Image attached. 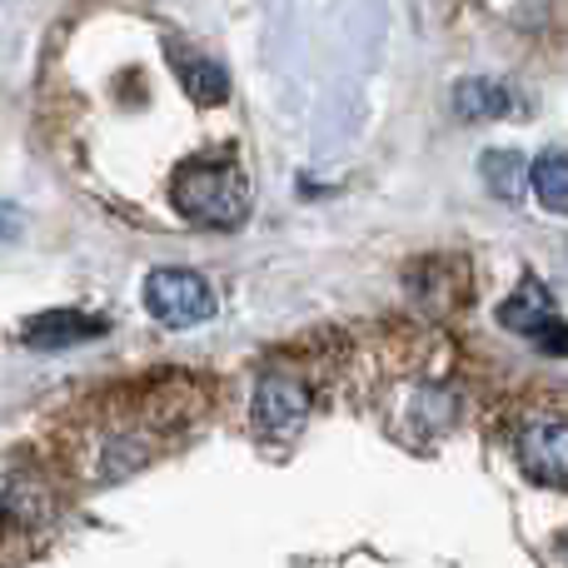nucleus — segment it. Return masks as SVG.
<instances>
[{
    "label": "nucleus",
    "mask_w": 568,
    "mask_h": 568,
    "mask_svg": "<svg viewBox=\"0 0 568 568\" xmlns=\"http://www.w3.org/2000/svg\"><path fill=\"white\" fill-rule=\"evenodd\" d=\"M170 200L190 225L205 230H235L250 215V185L235 160H190V165H180Z\"/></svg>",
    "instance_id": "obj_1"
},
{
    "label": "nucleus",
    "mask_w": 568,
    "mask_h": 568,
    "mask_svg": "<svg viewBox=\"0 0 568 568\" xmlns=\"http://www.w3.org/2000/svg\"><path fill=\"white\" fill-rule=\"evenodd\" d=\"M145 310L165 329H195V324H205L215 314V294L195 270H150Z\"/></svg>",
    "instance_id": "obj_2"
},
{
    "label": "nucleus",
    "mask_w": 568,
    "mask_h": 568,
    "mask_svg": "<svg viewBox=\"0 0 568 568\" xmlns=\"http://www.w3.org/2000/svg\"><path fill=\"white\" fill-rule=\"evenodd\" d=\"M519 464L534 484H549V489H568V419H529L519 429Z\"/></svg>",
    "instance_id": "obj_3"
},
{
    "label": "nucleus",
    "mask_w": 568,
    "mask_h": 568,
    "mask_svg": "<svg viewBox=\"0 0 568 568\" xmlns=\"http://www.w3.org/2000/svg\"><path fill=\"white\" fill-rule=\"evenodd\" d=\"M310 414V389L290 374H265L255 384V404H250V419L265 434H294Z\"/></svg>",
    "instance_id": "obj_4"
},
{
    "label": "nucleus",
    "mask_w": 568,
    "mask_h": 568,
    "mask_svg": "<svg viewBox=\"0 0 568 568\" xmlns=\"http://www.w3.org/2000/svg\"><path fill=\"white\" fill-rule=\"evenodd\" d=\"M105 329H110V320H100V314H85V310H45V314H36V320H26L20 339H26L30 349L50 354V349H75V344H90V339H100Z\"/></svg>",
    "instance_id": "obj_5"
},
{
    "label": "nucleus",
    "mask_w": 568,
    "mask_h": 568,
    "mask_svg": "<svg viewBox=\"0 0 568 568\" xmlns=\"http://www.w3.org/2000/svg\"><path fill=\"white\" fill-rule=\"evenodd\" d=\"M454 115L459 120H504V115H529L524 110V95L514 85H504V80H484V75H469L454 85Z\"/></svg>",
    "instance_id": "obj_6"
},
{
    "label": "nucleus",
    "mask_w": 568,
    "mask_h": 568,
    "mask_svg": "<svg viewBox=\"0 0 568 568\" xmlns=\"http://www.w3.org/2000/svg\"><path fill=\"white\" fill-rule=\"evenodd\" d=\"M170 55H175V75H180V85H185V95L195 100V105H225L230 100V75H225V65H215V60H205V55H190V50H180V45H170Z\"/></svg>",
    "instance_id": "obj_7"
},
{
    "label": "nucleus",
    "mask_w": 568,
    "mask_h": 568,
    "mask_svg": "<svg viewBox=\"0 0 568 568\" xmlns=\"http://www.w3.org/2000/svg\"><path fill=\"white\" fill-rule=\"evenodd\" d=\"M554 314H559V310H554V294L544 290L534 275L499 304V324H504V329H514V334H524V339H529L544 320H554Z\"/></svg>",
    "instance_id": "obj_8"
},
{
    "label": "nucleus",
    "mask_w": 568,
    "mask_h": 568,
    "mask_svg": "<svg viewBox=\"0 0 568 568\" xmlns=\"http://www.w3.org/2000/svg\"><path fill=\"white\" fill-rule=\"evenodd\" d=\"M479 175L494 200L514 205V200L524 195V185H529V160H524L519 150H489V155L479 160Z\"/></svg>",
    "instance_id": "obj_9"
},
{
    "label": "nucleus",
    "mask_w": 568,
    "mask_h": 568,
    "mask_svg": "<svg viewBox=\"0 0 568 568\" xmlns=\"http://www.w3.org/2000/svg\"><path fill=\"white\" fill-rule=\"evenodd\" d=\"M529 190L539 195L544 210L568 215V155H564V150H549V155L534 160V165H529Z\"/></svg>",
    "instance_id": "obj_10"
},
{
    "label": "nucleus",
    "mask_w": 568,
    "mask_h": 568,
    "mask_svg": "<svg viewBox=\"0 0 568 568\" xmlns=\"http://www.w3.org/2000/svg\"><path fill=\"white\" fill-rule=\"evenodd\" d=\"M20 225H26V220H20V210L0 200V240H16V235H20Z\"/></svg>",
    "instance_id": "obj_11"
},
{
    "label": "nucleus",
    "mask_w": 568,
    "mask_h": 568,
    "mask_svg": "<svg viewBox=\"0 0 568 568\" xmlns=\"http://www.w3.org/2000/svg\"><path fill=\"white\" fill-rule=\"evenodd\" d=\"M564 564H568V534H564Z\"/></svg>",
    "instance_id": "obj_12"
}]
</instances>
